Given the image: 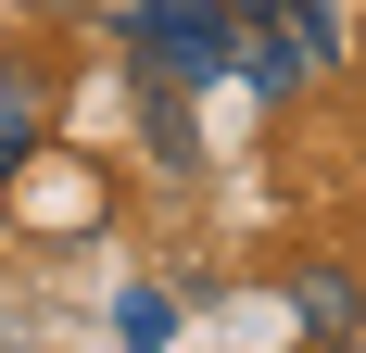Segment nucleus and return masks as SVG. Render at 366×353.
Returning a JSON list of instances; mask_svg holds the SVG:
<instances>
[{
  "instance_id": "5",
  "label": "nucleus",
  "mask_w": 366,
  "mask_h": 353,
  "mask_svg": "<svg viewBox=\"0 0 366 353\" xmlns=\"http://www.w3.org/2000/svg\"><path fill=\"white\" fill-rule=\"evenodd\" d=\"M114 341H127V353H164V341H177V303H164V290H127V303H114Z\"/></svg>"
},
{
  "instance_id": "4",
  "label": "nucleus",
  "mask_w": 366,
  "mask_h": 353,
  "mask_svg": "<svg viewBox=\"0 0 366 353\" xmlns=\"http://www.w3.org/2000/svg\"><path fill=\"white\" fill-rule=\"evenodd\" d=\"M139 151H152L164 176H189V164H202V114H189V89H177V76H139Z\"/></svg>"
},
{
  "instance_id": "6",
  "label": "nucleus",
  "mask_w": 366,
  "mask_h": 353,
  "mask_svg": "<svg viewBox=\"0 0 366 353\" xmlns=\"http://www.w3.org/2000/svg\"><path fill=\"white\" fill-rule=\"evenodd\" d=\"M26 151H38V114H26V101H0V176H26Z\"/></svg>"
},
{
  "instance_id": "1",
  "label": "nucleus",
  "mask_w": 366,
  "mask_h": 353,
  "mask_svg": "<svg viewBox=\"0 0 366 353\" xmlns=\"http://www.w3.org/2000/svg\"><path fill=\"white\" fill-rule=\"evenodd\" d=\"M215 13H227V76L265 89V101H291L303 76L341 64V13L329 0H215Z\"/></svg>"
},
{
  "instance_id": "2",
  "label": "nucleus",
  "mask_w": 366,
  "mask_h": 353,
  "mask_svg": "<svg viewBox=\"0 0 366 353\" xmlns=\"http://www.w3.org/2000/svg\"><path fill=\"white\" fill-rule=\"evenodd\" d=\"M127 51H139V76L215 89V76H227V13H215V0H127Z\"/></svg>"
},
{
  "instance_id": "3",
  "label": "nucleus",
  "mask_w": 366,
  "mask_h": 353,
  "mask_svg": "<svg viewBox=\"0 0 366 353\" xmlns=\"http://www.w3.org/2000/svg\"><path fill=\"white\" fill-rule=\"evenodd\" d=\"M291 328H303L316 353L366 341V278H354V265H291Z\"/></svg>"
}]
</instances>
